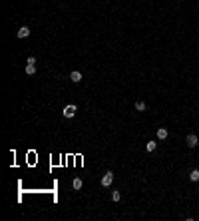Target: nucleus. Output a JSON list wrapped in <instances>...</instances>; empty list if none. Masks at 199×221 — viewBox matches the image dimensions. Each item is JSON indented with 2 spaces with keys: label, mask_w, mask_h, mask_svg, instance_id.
I'll return each instance as SVG.
<instances>
[{
  "label": "nucleus",
  "mask_w": 199,
  "mask_h": 221,
  "mask_svg": "<svg viewBox=\"0 0 199 221\" xmlns=\"http://www.w3.org/2000/svg\"><path fill=\"white\" fill-rule=\"evenodd\" d=\"M102 187H109V185H112V183H114V173L112 171H108V173H104V175H102Z\"/></svg>",
  "instance_id": "obj_1"
},
{
  "label": "nucleus",
  "mask_w": 199,
  "mask_h": 221,
  "mask_svg": "<svg viewBox=\"0 0 199 221\" xmlns=\"http://www.w3.org/2000/svg\"><path fill=\"white\" fill-rule=\"evenodd\" d=\"M76 112H78V108L74 106V104H70V106L64 108V112H62V114L66 115V118H74V115H76Z\"/></svg>",
  "instance_id": "obj_2"
},
{
  "label": "nucleus",
  "mask_w": 199,
  "mask_h": 221,
  "mask_svg": "<svg viewBox=\"0 0 199 221\" xmlns=\"http://www.w3.org/2000/svg\"><path fill=\"white\" fill-rule=\"evenodd\" d=\"M185 141H187V148H195V145H199V139L195 134H189L187 138H185Z\"/></svg>",
  "instance_id": "obj_3"
},
{
  "label": "nucleus",
  "mask_w": 199,
  "mask_h": 221,
  "mask_svg": "<svg viewBox=\"0 0 199 221\" xmlns=\"http://www.w3.org/2000/svg\"><path fill=\"white\" fill-rule=\"evenodd\" d=\"M16 34H18V38H28V36H30V28H28V26H22Z\"/></svg>",
  "instance_id": "obj_4"
},
{
  "label": "nucleus",
  "mask_w": 199,
  "mask_h": 221,
  "mask_svg": "<svg viewBox=\"0 0 199 221\" xmlns=\"http://www.w3.org/2000/svg\"><path fill=\"white\" fill-rule=\"evenodd\" d=\"M24 70H26V74H28V76H34V74H36V64L26 62V68H24Z\"/></svg>",
  "instance_id": "obj_5"
},
{
  "label": "nucleus",
  "mask_w": 199,
  "mask_h": 221,
  "mask_svg": "<svg viewBox=\"0 0 199 221\" xmlns=\"http://www.w3.org/2000/svg\"><path fill=\"white\" fill-rule=\"evenodd\" d=\"M70 80H72V82H76V84H78V82H82V74L78 72V70H74V72L70 74Z\"/></svg>",
  "instance_id": "obj_6"
},
{
  "label": "nucleus",
  "mask_w": 199,
  "mask_h": 221,
  "mask_svg": "<svg viewBox=\"0 0 199 221\" xmlns=\"http://www.w3.org/2000/svg\"><path fill=\"white\" fill-rule=\"evenodd\" d=\"M155 148H157L155 139H149V141L145 144V149H147V151H155Z\"/></svg>",
  "instance_id": "obj_7"
},
{
  "label": "nucleus",
  "mask_w": 199,
  "mask_h": 221,
  "mask_svg": "<svg viewBox=\"0 0 199 221\" xmlns=\"http://www.w3.org/2000/svg\"><path fill=\"white\" fill-rule=\"evenodd\" d=\"M82 185H84V181H82L80 177H76V179H74V181H72V187L76 189V191H78V189H82Z\"/></svg>",
  "instance_id": "obj_8"
},
{
  "label": "nucleus",
  "mask_w": 199,
  "mask_h": 221,
  "mask_svg": "<svg viewBox=\"0 0 199 221\" xmlns=\"http://www.w3.org/2000/svg\"><path fill=\"white\" fill-rule=\"evenodd\" d=\"M189 179L191 181H199V169H191L189 171Z\"/></svg>",
  "instance_id": "obj_9"
},
{
  "label": "nucleus",
  "mask_w": 199,
  "mask_h": 221,
  "mask_svg": "<svg viewBox=\"0 0 199 221\" xmlns=\"http://www.w3.org/2000/svg\"><path fill=\"white\" fill-rule=\"evenodd\" d=\"M167 138V130L165 128H159V130H157V139H165Z\"/></svg>",
  "instance_id": "obj_10"
},
{
  "label": "nucleus",
  "mask_w": 199,
  "mask_h": 221,
  "mask_svg": "<svg viewBox=\"0 0 199 221\" xmlns=\"http://www.w3.org/2000/svg\"><path fill=\"white\" fill-rule=\"evenodd\" d=\"M145 108H147L145 102H139V100L135 102V110H138V112H145Z\"/></svg>",
  "instance_id": "obj_11"
},
{
  "label": "nucleus",
  "mask_w": 199,
  "mask_h": 221,
  "mask_svg": "<svg viewBox=\"0 0 199 221\" xmlns=\"http://www.w3.org/2000/svg\"><path fill=\"white\" fill-rule=\"evenodd\" d=\"M112 199H114V201H119V199H122V193H119V191H114V193H112Z\"/></svg>",
  "instance_id": "obj_12"
}]
</instances>
